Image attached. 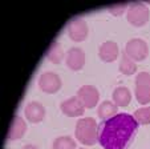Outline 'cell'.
Instances as JSON below:
<instances>
[{
	"label": "cell",
	"mask_w": 150,
	"mask_h": 149,
	"mask_svg": "<svg viewBox=\"0 0 150 149\" xmlns=\"http://www.w3.org/2000/svg\"><path fill=\"white\" fill-rule=\"evenodd\" d=\"M138 123L129 113H117L116 116L98 124L97 136L104 149H125L134 136Z\"/></svg>",
	"instance_id": "1"
},
{
	"label": "cell",
	"mask_w": 150,
	"mask_h": 149,
	"mask_svg": "<svg viewBox=\"0 0 150 149\" xmlns=\"http://www.w3.org/2000/svg\"><path fill=\"white\" fill-rule=\"evenodd\" d=\"M97 128H98V125H97L94 118H80L76 124V130H74L76 138L84 145H94L98 141Z\"/></svg>",
	"instance_id": "2"
},
{
	"label": "cell",
	"mask_w": 150,
	"mask_h": 149,
	"mask_svg": "<svg viewBox=\"0 0 150 149\" xmlns=\"http://www.w3.org/2000/svg\"><path fill=\"white\" fill-rule=\"evenodd\" d=\"M136 98L142 105L150 103V73L139 72L136 77Z\"/></svg>",
	"instance_id": "3"
},
{
	"label": "cell",
	"mask_w": 150,
	"mask_h": 149,
	"mask_svg": "<svg viewBox=\"0 0 150 149\" xmlns=\"http://www.w3.org/2000/svg\"><path fill=\"white\" fill-rule=\"evenodd\" d=\"M149 20V9L142 3H133L127 8V21L136 27L145 26Z\"/></svg>",
	"instance_id": "4"
},
{
	"label": "cell",
	"mask_w": 150,
	"mask_h": 149,
	"mask_svg": "<svg viewBox=\"0 0 150 149\" xmlns=\"http://www.w3.org/2000/svg\"><path fill=\"white\" fill-rule=\"evenodd\" d=\"M125 52L133 61H141V60L146 59L147 53H149V48H147V44L145 40L130 39L126 43Z\"/></svg>",
	"instance_id": "5"
},
{
	"label": "cell",
	"mask_w": 150,
	"mask_h": 149,
	"mask_svg": "<svg viewBox=\"0 0 150 149\" xmlns=\"http://www.w3.org/2000/svg\"><path fill=\"white\" fill-rule=\"evenodd\" d=\"M39 87L42 92L45 93H54L61 87V80L59 75L53 72H44L39 77Z\"/></svg>",
	"instance_id": "6"
},
{
	"label": "cell",
	"mask_w": 150,
	"mask_h": 149,
	"mask_svg": "<svg viewBox=\"0 0 150 149\" xmlns=\"http://www.w3.org/2000/svg\"><path fill=\"white\" fill-rule=\"evenodd\" d=\"M77 97L86 108H94L100 100V93L93 85H82L77 91Z\"/></svg>",
	"instance_id": "7"
},
{
	"label": "cell",
	"mask_w": 150,
	"mask_h": 149,
	"mask_svg": "<svg viewBox=\"0 0 150 149\" xmlns=\"http://www.w3.org/2000/svg\"><path fill=\"white\" fill-rule=\"evenodd\" d=\"M68 35L73 41H84L88 36V26L86 21H84L82 19H76L71 20L68 23Z\"/></svg>",
	"instance_id": "8"
},
{
	"label": "cell",
	"mask_w": 150,
	"mask_h": 149,
	"mask_svg": "<svg viewBox=\"0 0 150 149\" xmlns=\"http://www.w3.org/2000/svg\"><path fill=\"white\" fill-rule=\"evenodd\" d=\"M85 107L79 97H71L61 103V112L64 115L69 116V117H79V116L84 115Z\"/></svg>",
	"instance_id": "9"
},
{
	"label": "cell",
	"mask_w": 150,
	"mask_h": 149,
	"mask_svg": "<svg viewBox=\"0 0 150 149\" xmlns=\"http://www.w3.org/2000/svg\"><path fill=\"white\" fill-rule=\"evenodd\" d=\"M85 64V53L81 48L72 47L67 52V65L73 71H80Z\"/></svg>",
	"instance_id": "10"
},
{
	"label": "cell",
	"mask_w": 150,
	"mask_h": 149,
	"mask_svg": "<svg viewBox=\"0 0 150 149\" xmlns=\"http://www.w3.org/2000/svg\"><path fill=\"white\" fill-rule=\"evenodd\" d=\"M25 117L31 123H40L45 116V109L39 101H32L25 107Z\"/></svg>",
	"instance_id": "11"
},
{
	"label": "cell",
	"mask_w": 150,
	"mask_h": 149,
	"mask_svg": "<svg viewBox=\"0 0 150 149\" xmlns=\"http://www.w3.org/2000/svg\"><path fill=\"white\" fill-rule=\"evenodd\" d=\"M118 45L116 44L114 41H105L101 44L100 47L98 55L106 63H112L118 57Z\"/></svg>",
	"instance_id": "12"
},
{
	"label": "cell",
	"mask_w": 150,
	"mask_h": 149,
	"mask_svg": "<svg viewBox=\"0 0 150 149\" xmlns=\"http://www.w3.org/2000/svg\"><path fill=\"white\" fill-rule=\"evenodd\" d=\"M25 130H27V125H25V123H24V120L20 117V116H15L7 138H8V141L19 140V138L25 133Z\"/></svg>",
	"instance_id": "13"
},
{
	"label": "cell",
	"mask_w": 150,
	"mask_h": 149,
	"mask_svg": "<svg viewBox=\"0 0 150 149\" xmlns=\"http://www.w3.org/2000/svg\"><path fill=\"white\" fill-rule=\"evenodd\" d=\"M132 100L130 91L125 87H118L113 91V101L117 107H126Z\"/></svg>",
	"instance_id": "14"
},
{
	"label": "cell",
	"mask_w": 150,
	"mask_h": 149,
	"mask_svg": "<svg viewBox=\"0 0 150 149\" xmlns=\"http://www.w3.org/2000/svg\"><path fill=\"white\" fill-rule=\"evenodd\" d=\"M62 57H64V53H62L61 45H60L59 41L54 40V41L51 44L49 49L47 51V59H48L49 61H52L53 64H60Z\"/></svg>",
	"instance_id": "15"
},
{
	"label": "cell",
	"mask_w": 150,
	"mask_h": 149,
	"mask_svg": "<svg viewBox=\"0 0 150 149\" xmlns=\"http://www.w3.org/2000/svg\"><path fill=\"white\" fill-rule=\"evenodd\" d=\"M97 113H98V117L104 118V120H108V118L117 115V105L112 101H104L100 104Z\"/></svg>",
	"instance_id": "16"
},
{
	"label": "cell",
	"mask_w": 150,
	"mask_h": 149,
	"mask_svg": "<svg viewBox=\"0 0 150 149\" xmlns=\"http://www.w3.org/2000/svg\"><path fill=\"white\" fill-rule=\"evenodd\" d=\"M120 71L126 76L134 75L137 71V65L130 57L126 55V52H122V57H121V64H120Z\"/></svg>",
	"instance_id": "17"
},
{
	"label": "cell",
	"mask_w": 150,
	"mask_h": 149,
	"mask_svg": "<svg viewBox=\"0 0 150 149\" xmlns=\"http://www.w3.org/2000/svg\"><path fill=\"white\" fill-rule=\"evenodd\" d=\"M53 149H77V148L73 138H71L69 136H64V137H57L54 140Z\"/></svg>",
	"instance_id": "18"
},
{
	"label": "cell",
	"mask_w": 150,
	"mask_h": 149,
	"mask_svg": "<svg viewBox=\"0 0 150 149\" xmlns=\"http://www.w3.org/2000/svg\"><path fill=\"white\" fill-rule=\"evenodd\" d=\"M134 120L141 125H147L150 124V107L149 108H139L133 115Z\"/></svg>",
	"instance_id": "19"
},
{
	"label": "cell",
	"mask_w": 150,
	"mask_h": 149,
	"mask_svg": "<svg viewBox=\"0 0 150 149\" xmlns=\"http://www.w3.org/2000/svg\"><path fill=\"white\" fill-rule=\"evenodd\" d=\"M127 8H129V6H127L126 3H124V4H113V6L108 7V11L110 12L113 16H121L125 11H127Z\"/></svg>",
	"instance_id": "20"
},
{
	"label": "cell",
	"mask_w": 150,
	"mask_h": 149,
	"mask_svg": "<svg viewBox=\"0 0 150 149\" xmlns=\"http://www.w3.org/2000/svg\"><path fill=\"white\" fill-rule=\"evenodd\" d=\"M23 149H37L35 145H31V144H28V145H25V146H23Z\"/></svg>",
	"instance_id": "21"
},
{
	"label": "cell",
	"mask_w": 150,
	"mask_h": 149,
	"mask_svg": "<svg viewBox=\"0 0 150 149\" xmlns=\"http://www.w3.org/2000/svg\"><path fill=\"white\" fill-rule=\"evenodd\" d=\"M77 149H85V148H77Z\"/></svg>",
	"instance_id": "22"
}]
</instances>
